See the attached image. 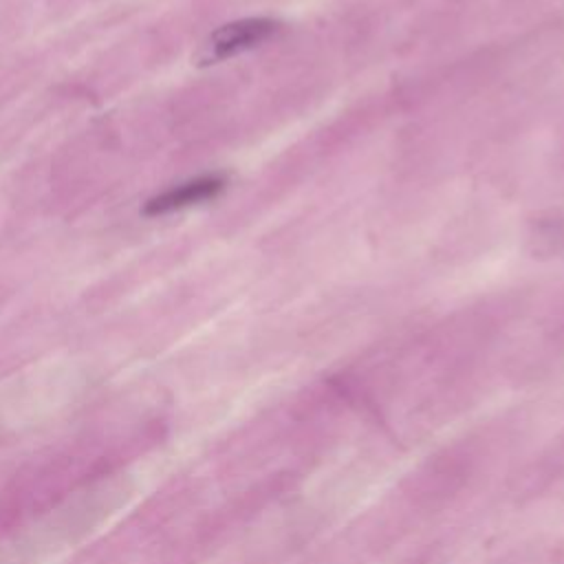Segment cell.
<instances>
[{"label":"cell","mask_w":564,"mask_h":564,"mask_svg":"<svg viewBox=\"0 0 564 564\" xmlns=\"http://www.w3.org/2000/svg\"><path fill=\"white\" fill-rule=\"evenodd\" d=\"M225 187V176L220 174H205L198 178H192L187 183H181L176 187H170L165 192H161L159 196L150 198L143 207L145 216H161V214H170L203 200H209L214 196H218Z\"/></svg>","instance_id":"2"},{"label":"cell","mask_w":564,"mask_h":564,"mask_svg":"<svg viewBox=\"0 0 564 564\" xmlns=\"http://www.w3.org/2000/svg\"><path fill=\"white\" fill-rule=\"evenodd\" d=\"M278 26L280 24L271 18H245V20L223 24L207 37L200 51V59L209 64V62H218L236 53H242L264 42L267 37H271L278 31Z\"/></svg>","instance_id":"1"}]
</instances>
